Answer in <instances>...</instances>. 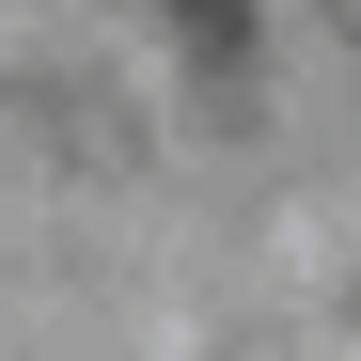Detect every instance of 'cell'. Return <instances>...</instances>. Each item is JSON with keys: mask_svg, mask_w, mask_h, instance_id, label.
Segmentation results:
<instances>
[{"mask_svg": "<svg viewBox=\"0 0 361 361\" xmlns=\"http://www.w3.org/2000/svg\"><path fill=\"white\" fill-rule=\"evenodd\" d=\"M173 16H189V63H204V79L252 63V0H173Z\"/></svg>", "mask_w": 361, "mask_h": 361, "instance_id": "cell-1", "label": "cell"}]
</instances>
